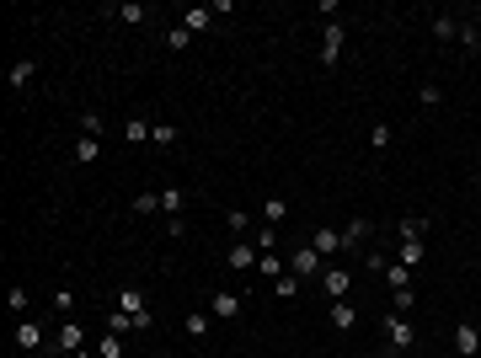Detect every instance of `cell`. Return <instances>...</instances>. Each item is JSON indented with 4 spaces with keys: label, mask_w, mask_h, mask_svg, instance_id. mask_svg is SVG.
I'll return each instance as SVG.
<instances>
[{
    "label": "cell",
    "mask_w": 481,
    "mask_h": 358,
    "mask_svg": "<svg viewBox=\"0 0 481 358\" xmlns=\"http://www.w3.org/2000/svg\"><path fill=\"white\" fill-rule=\"evenodd\" d=\"M342 43H348V27L326 22L321 27V70H337V64H342Z\"/></svg>",
    "instance_id": "6da1fadb"
},
{
    "label": "cell",
    "mask_w": 481,
    "mask_h": 358,
    "mask_svg": "<svg viewBox=\"0 0 481 358\" xmlns=\"http://www.w3.org/2000/svg\"><path fill=\"white\" fill-rule=\"evenodd\" d=\"M289 273H294V278H311V273H326V257H321V251L311 246V241H305V246H294V251H289Z\"/></svg>",
    "instance_id": "7a4b0ae2"
},
{
    "label": "cell",
    "mask_w": 481,
    "mask_h": 358,
    "mask_svg": "<svg viewBox=\"0 0 481 358\" xmlns=\"http://www.w3.org/2000/svg\"><path fill=\"white\" fill-rule=\"evenodd\" d=\"M385 342L396 347V353H412V347H417V326H412L407 316H385Z\"/></svg>",
    "instance_id": "3957f363"
},
{
    "label": "cell",
    "mask_w": 481,
    "mask_h": 358,
    "mask_svg": "<svg viewBox=\"0 0 481 358\" xmlns=\"http://www.w3.org/2000/svg\"><path fill=\"white\" fill-rule=\"evenodd\" d=\"M118 311H123V316H134V321H139V332H150V321H156L139 289H123V294H118Z\"/></svg>",
    "instance_id": "277c9868"
},
{
    "label": "cell",
    "mask_w": 481,
    "mask_h": 358,
    "mask_svg": "<svg viewBox=\"0 0 481 358\" xmlns=\"http://www.w3.org/2000/svg\"><path fill=\"white\" fill-rule=\"evenodd\" d=\"M476 353H481V326L460 321L455 326V358H476Z\"/></svg>",
    "instance_id": "5b68a950"
},
{
    "label": "cell",
    "mask_w": 481,
    "mask_h": 358,
    "mask_svg": "<svg viewBox=\"0 0 481 358\" xmlns=\"http://www.w3.org/2000/svg\"><path fill=\"white\" fill-rule=\"evenodd\" d=\"M54 347H59V353H81V347H86V326L81 321H64L59 337H54Z\"/></svg>",
    "instance_id": "8992f818"
},
{
    "label": "cell",
    "mask_w": 481,
    "mask_h": 358,
    "mask_svg": "<svg viewBox=\"0 0 481 358\" xmlns=\"http://www.w3.org/2000/svg\"><path fill=\"white\" fill-rule=\"evenodd\" d=\"M321 289H326L332 299H348V289H353V273H342V267H326V273H321Z\"/></svg>",
    "instance_id": "52a82bcc"
},
{
    "label": "cell",
    "mask_w": 481,
    "mask_h": 358,
    "mask_svg": "<svg viewBox=\"0 0 481 358\" xmlns=\"http://www.w3.org/2000/svg\"><path fill=\"white\" fill-rule=\"evenodd\" d=\"M16 347H22V353H37V347H43V326L37 321H16Z\"/></svg>",
    "instance_id": "ba28073f"
},
{
    "label": "cell",
    "mask_w": 481,
    "mask_h": 358,
    "mask_svg": "<svg viewBox=\"0 0 481 358\" xmlns=\"http://www.w3.org/2000/svg\"><path fill=\"white\" fill-rule=\"evenodd\" d=\"M182 27H187V33H209V27H214V11H209V6H187V11H182Z\"/></svg>",
    "instance_id": "9c48e42d"
},
{
    "label": "cell",
    "mask_w": 481,
    "mask_h": 358,
    "mask_svg": "<svg viewBox=\"0 0 481 358\" xmlns=\"http://www.w3.org/2000/svg\"><path fill=\"white\" fill-rule=\"evenodd\" d=\"M209 316H225V321H236V316H240V294H225V289H219V294L209 299Z\"/></svg>",
    "instance_id": "30bf717a"
},
{
    "label": "cell",
    "mask_w": 481,
    "mask_h": 358,
    "mask_svg": "<svg viewBox=\"0 0 481 358\" xmlns=\"http://www.w3.org/2000/svg\"><path fill=\"white\" fill-rule=\"evenodd\" d=\"M311 246L321 251V257H337V251H342V230H311Z\"/></svg>",
    "instance_id": "8fae6325"
},
{
    "label": "cell",
    "mask_w": 481,
    "mask_h": 358,
    "mask_svg": "<svg viewBox=\"0 0 481 358\" xmlns=\"http://www.w3.org/2000/svg\"><path fill=\"white\" fill-rule=\"evenodd\" d=\"M257 257H262L257 246H230V257H225V262L236 267V273H252V267H257Z\"/></svg>",
    "instance_id": "7c38bea8"
},
{
    "label": "cell",
    "mask_w": 481,
    "mask_h": 358,
    "mask_svg": "<svg viewBox=\"0 0 481 358\" xmlns=\"http://www.w3.org/2000/svg\"><path fill=\"white\" fill-rule=\"evenodd\" d=\"M182 203H187L182 187H161V214H166V219H182Z\"/></svg>",
    "instance_id": "4fadbf2b"
},
{
    "label": "cell",
    "mask_w": 481,
    "mask_h": 358,
    "mask_svg": "<svg viewBox=\"0 0 481 358\" xmlns=\"http://www.w3.org/2000/svg\"><path fill=\"white\" fill-rule=\"evenodd\" d=\"M369 236H374L369 219H353V225H342V251H353L359 241H369Z\"/></svg>",
    "instance_id": "5bb4252c"
},
{
    "label": "cell",
    "mask_w": 481,
    "mask_h": 358,
    "mask_svg": "<svg viewBox=\"0 0 481 358\" xmlns=\"http://www.w3.org/2000/svg\"><path fill=\"white\" fill-rule=\"evenodd\" d=\"M33 75H37V59H16V64H11V91H27V86H33Z\"/></svg>",
    "instance_id": "9a60e30c"
},
{
    "label": "cell",
    "mask_w": 481,
    "mask_h": 358,
    "mask_svg": "<svg viewBox=\"0 0 481 358\" xmlns=\"http://www.w3.org/2000/svg\"><path fill=\"white\" fill-rule=\"evenodd\" d=\"M108 16H118V22H129V27H144L150 22V6H112Z\"/></svg>",
    "instance_id": "2e32d148"
},
{
    "label": "cell",
    "mask_w": 481,
    "mask_h": 358,
    "mask_svg": "<svg viewBox=\"0 0 481 358\" xmlns=\"http://www.w3.org/2000/svg\"><path fill=\"white\" fill-rule=\"evenodd\" d=\"M353 321H359V316H353L348 299H332V326H337V332H353Z\"/></svg>",
    "instance_id": "e0dca14e"
},
{
    "label": "cell",
    "mask_w": 481,
    "mask_h": 358,
    "mask_svg": "<svg viewBox=\"0 0 481 358\" xmlns=\"http://www.w3.org/2000/svg\"><path fill=\"white\" fill-rule=\"evenodd\" d=\"M96 156H102V139H91V134H81V139H75V161H81V166H91Z\"/></svg>",
    "instance_id": "ac0fdd59"
},
{
    "label": "cell",
    "mask_w": 481,
    "mask_h": 358,
    "mask_svg": "<svg viewBox=\"0 0 481 358\" xmlns=\"http://www.w3.org/2000/svg\"><path fill=\"white\" fill-rule=\"evenodd\" d=\"M422 257H428V251H422V241H401V251H396L401 267H422Z\"/></svg>",
    "instance_id": "d6986e66"
},
{
    "label": "cell",
    "mask_w": 481,
    "mask_h": 358,
    "mask_svg": "<svg viewBox=\"0 0 481 358\" xmlns=\"http://www.w3.org/2000/svg\"><path fill=\"white\" fill-rule=\"evenodd\" d=\"M150 129H156V123H144V118H129V123H123V139H129V144H150Z\"/></svg>",
    "instance_id": "ffe728a7"
},
{
    "label": "cell",
    "mask_w": 481,
    "mask_h": 358,
    "mask_svg": "<svg viewBox=\"0 0 481 358\" xmlns=\"http://www.w3.org/2000/svg\"><path fill=\"white\" fill-rule=\"evenodd\" d=\"M257 273H267V278H284V257H278V251H262V257H257Z\"/></svg>",
    "instance_id": "44dd1931"
},
{
    "label": "cell",
    "mask_w": 481,
    "mask_h": 358,
    "mask_svg": "<svg viewBox=\"0 0 481 358\" xmlns=\"http://www.w3.org/2000/svg\"><path fill=\"white\" fill-rule=\"evenodd\" d=\"M262 219H267V225H284V219H289V198H267Z\"/></svg>",
    "instance_id": "7402d4cb"
},
{
    "label": "cell",
    "mask_w": 481,
    "mask_h": 358,
    "mask_svg": "<svg viewBox=\"0 0 481 358\" xmlns=\"http://www.w3.org/2000/svg\"><path fill=\"white\" fill-rule=\"evenodd\" d=\"M385 284H390V289H412V267L390 262V267H385Z\"/></svg>",
    "instance_id": "603a6c76"
},
{
    "label": "cell",
    "mask_w": 481,
    "mask_h": 358,
    "mask_svg": "<svg viewBox=\"0 0 481 358\" xmlns=\"http://www.w3.org/2000/svg\"><path fill=\"white\" fill-rule=\"evenodd\" d=\"M422 230H428V219L412 214V219H401V225H396V236H401V241H422Z\"/></svg>",
    "instance_id": "cb8c5ba5"
},
{
    "label": "cell",
    "mask_w": 481,
    "mask_h": 358,
    "mask_svg": "<svg viewBox=\"0 0 481 358\" xmlns=\"http://www.w3.org/2000/svg\"><path fill=\"white\" fill-rule=\"evenodd\" d=\"M96 358H123V337H118V332H108L102 342H96Z\"/></svg>",
    "instance_id": "d4e9b609"
},
{
    "label": "cell",
    "mask_w": 481,
    "mask_h": 358,
    "mask_svg": "<svg viewBox=\"0 0 481 358\" xmlns=\"http://www.w3.org/2000/svg\"><path fill=\"white\" fill-rule=\"evenodd\" d=\"M156 209H161V192H139V198H134V214H156Z\"/></svg>",
    "instance_id": "484cf974"
},
{
    "label": "cell",
    "mask_w": 481,
    "mask_h": 358,
    "mask_svg": "<svg viewBox=\"0 0 481 358\" xmlns=\"http://www.w3.org/2000/svg\"><path fill=\"white\" fill-rule=\"evenodd\" d=\"M433 37H460V22L455 16H433Z\"/></svg>",
    "instance_id": "4316f807"
},
{
    "label": "cell",
    "mask_w": 481,
    "mask_h": 358,
    "mask_svg": "<svg viewBox=\"0 0 481 358\" xmlns=\"http://www.w3.org/2000/svg\"><path fill=\"white\" fill-rule=\"evenodd\" d=\"M369 150H390V123H374L369 129Z\"/></svg>",
    "instance_id": "83f0119b"
},
{
    "label": "cell",
    "mask_w": 481,
    "mask_h": 358,
    "mask_svg": "<svg viewBox=\"0 0 481 358\" xmlns=\"http://www.w3.org/2000/svg\"><path fill=\"white\" fill-rule=\"evenodd\" d=\"M273 289H278V299H294V294H300V278L284 273V278H273Z\"/></svg>",
    "instance_id": "f1b7e54d"
},
{
    "label": "cell",
    "mask_w": 481,
    "mask_h": 358,
    "mask_svg": "<svg viewBox=\"0 0 481 358\" xmlns=\"http://www.w3.org/2000/svg\"><path fill=\"white\" fill-rule=\"evenodd\" d=\"M182 332L187 337H209V316H182Z\"/></svg>",
    "instance_id": "f546056e"
},
{
    "label": "cell",
    "mask_w": 481,
    "mask_h": 358,
    "mask_svg": "<svg viewBox=\"0 0 481 358\" xmlns=\"http://www.w3.org/2000/svg\"><path fill=\"white\" fill-rule=\"evenodd\" d=\"M150 144H161V150L177 144V129H171V123H156V129H150Z\"/></svg>",
    "instance_id": "4dcf8cb0"
},
{
    "label": "cell",
    "mask_w": 481,
    "mask_h": 358,
    "mask_svg": "<svg viewBox=\"0 0 481 358\" xmlns=\"http://www.w3.org/2000/svg\"><path fill=\"white\" fill-rule=\"evenodd\" d=\"M81 134H91V139H102V112H81Z\"/></svg>",
    "instance_id": "1f68e13d"
},
{
    "label": "cell",
    "mask_w": 481,
    "mask_h": 358,
    "mask_svg": "<svg viewBox=\"0 0 481 358\" xmlns=\"http://www.w3.org/2000/svg\"><path fill=\"white\" fill-rule=\"evenodd\" d=\"M460 43H465V48H481V27L476 22H460Z\"/></svg>",
    "instance_id": "d6a6232c"
},
{
    "label": "cell",
    "mask_w": 481,
    "mask_h": 358,
    "mask_svg": "<svg viewBox=\"0 0 481 358\" xmlns=\"http://www.w3.org/2000/svg\"><path fill=\"white\" fill-rule=\"evenodd\" d=\"M54 311H64V316L75 311V289H54Z\"/></svg>",
    "instance_id": "836d02e7"
},
{
    "label": "cell",
    "mask_w": 481,
    "mask_h": 358,
    "mask_svg": "<svg viewBox=\"0 0 481 358\" xmlns=\"http://www.w3.org/2000/svg\"><path fill=\"white\" fill-rule=\"evenodd\" d=\"M225 225H230V230H252V214H246V209H230Z\"/></svg>",
    "instance_id": "e575fe53"
},
{
    "label": "cell",
    "mask_w": 481,
    "mask_h": 358,
    "mask_svg": "<svg viewBox=\"0 0 481 358\" xmlns=\"http://www.w3.org/2000/svg\"><path fill=\"white\" fill-rule=\"evenodd\" d=\"M390 294H396V316H407L412 305H417V294H412V289H390Z\"/></svg>",
    "instance_id": "d590c367"
},
{
    "label": "cell",
    "mask_w": 481,
    "mask_h": 358,
    "mask_svg": "<svg viewBox=\"0 0 481 358\" xmlns=\"http://www.w3.org/2000/svg\"><path fill=\"white\" fill-rule=\"evenodd\" d=\"M27 305H33V294H27V289L16 284V289H11V311H16V316H27Z\"/></svg>",
    "instance_id": "8d00e7d4"
},
{
    "label": "cell",
    "mask_w": 481,
    "mask_h": 358,
    "mask_svg": "<svg viewBox=\"0 0 481 358\" xmlns=\"http://www.w3.org/2000/svg\"><path fill=\"white\" fill-rule=\"evenodd\" d=\"M166 43H171V48H187V43H192V33H187V27H171Z\"/></svg>",
    "instance_id": "74e56055"
},
{
    "label": "cell",
    "mask_w": 481,
    "mask_h": 358,
    "mask_svg": "<svg viewBox=\"0 0 481 358\" xmlns=\"http://www.w3.org/2000/svg\"><path fill=\"white\" fill-rule=\"evenodd\" d=\"M108 326H112V332H118V337H123V332H134V326H139V321H134V316H123V311H118V316H112V321H108Z\"/></svg>",
    "instance_id": "f35d334b"
},
{
    "label": "cell",
    "mask_w": 481,
    "mask_h": 358,
    "mask_svg": "<svg viewBox=\"0 0 481 358\" xmlns=\"http://www.w3.org/2000/svg\"><path fill=\"white\" fill-rule=\"evenodd\" d=\"M70 358H96V353H86V347H81V353H70Z\"/></svg>",
    "instance_id": "ab89813d"
},
{
    "label": "cell",
    "mask_w": 481,
    "mask_h": 358,
    "mask_svg": "<svg viewBox=\"0 0 481 358\" xmlns=\"http://www.w3.org/2000/svg\"><path fill=\"white\" fill-rule=\"evenodd\" d=\"M48 358H70V353H59V347H54V353H48Z\"/></svg>",
    "instance_id": "60d3db41"
},
{
    "label": "cell",
    "mask_w": 481,
    "mask_h": 358,
    "mask_svg": "<svg viewBox=\"0 0 481 358\" xmlns=\"http://www.w3.org/2000/svg\"><path fill=\"white\" fill-rule=\"evenodd\" d=\"M476 187H481V171H476Z\"/></svg>",
    "instance_id": "b9f144b4"
},
{
    "label": "cell",
    "mask_w": 481,
    "mask_h": 358,
    "mask_svg": "<svg viewBox=\"0 0 481 358\" xmlns=\"http://www.w3.org/2000/svg\"><path fill=\"white\" fill-rule=\"evenodd\" d=\"M401 358H407V353H401Z\"/></svg>",
    "instance_id": "7bdbcfd3"
},
{
    "label": "cell",
    "mask_w": 481,
    "mask_h": 358,
    "mask_svg": "<svg viewBox=\"0 0 481 358\" xmlns=\"http://www.w3.org/2000/svg\"><path fill=\"white\" fill-rule=\"evenodd\" d=\"M311 358H315V353H311Z\"/></svg>",
    "instance_id": "ee69618b"
}]
</instances>
